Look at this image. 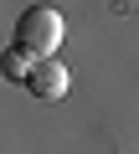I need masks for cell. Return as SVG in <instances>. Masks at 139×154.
Instances as JSON below:
<instances>
[{
    "instance_id": "cell-1",
    "label": "cell",
    "mask_w": 139,
    "mask_h": 154,
    "mask_svg": "<svg viewBox=\"0 0 139 154\" xmlns=\"http://www.w3.org/2000/svg\"><path fill=\"white\" fill-rule=\"evenodd\" d=\"M62 46V16L52 5H31L16 21V51H26L31 62H52V51Z\"/></svg>"
},
{
    "instance_id": "cell-2",
    "label": "cell",
    "mask_w": 139,
    "mask_h": 154,
    "mask_svg": "<svg viewBox=\"0 0 139 154\" xmlns=\"http://www.w3.org/2000/svg\"><path fill=\"white\" fill-rule=\"evenodd\" d=\"M26 88H31L41 103H57L67 88H72V72H67L57 57H52V62H36V67H31V77H26Z\"/></svg>"
},
{
    "instance_id": "cell-3",
    "label": "cell",
    "mask_w": 139,
    "mask_h": 154,
    "mask_svg": "<svg viewBox=\"0 0 139 154\" xmlns=\"http://www.w3.org/2000/svg\"><path fill=\"white\" fill-rule=\"evenodd\" d=\"M31 67H36V62H26V51H11V57H5V72H11V77H21V82L31 77Z\"/></svg>"
}]
</instances>
